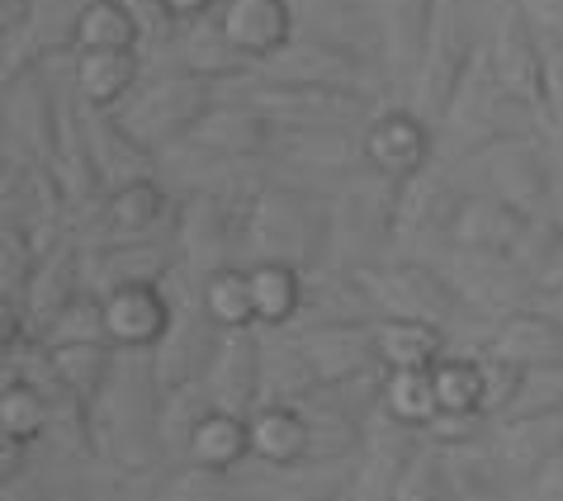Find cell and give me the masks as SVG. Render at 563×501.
Returning a JSON list of instances; mask_svg holds the SVG:
<instances>
[{
  "instance_id": "1",
  "label": "cell",
  "mask_w": 563,
  "mask_h": 501,
  "mask_svg": "<svg viewBox=\"0 0 563 501\" xmlns=\"http://www.w3.org/2000/svg\"><path fill=\"white\" fill-rule=\"evenodd\" d=\"M162 383L152 374V350H119L114 374L96 393V454L129 474H147L162 459Z\"/></svg>"
},
{
  "instance_id": "2",
  "label": "cell",
  "mask_w": 563,
  "mask_h": 501,
  "mask_svg": "<svg viewBox=\"0 0 563 501\" xmlns=\"http://www.w3.org/2000/svg\"><path fill=\"white\" fill-rule=\"evenodd\" d=\"M540 119H544V109L497 81L488 48H478L455 104L445 109V119L435 123V129L445 133L450 156H455V162H468V156H483L488 147L507 143V137H536Z\"/></svg>"
},
{
  "instance_id": "3",
  "label": "cell",
  "mask_w": 563,
  "mask_h": 501,
  "mask_svg": "<svg viewBox=\"0 0 563 501\" xmlns=\"http://www.w3.org/2000/svg\"><path fill=\"white\" fill-rule=\"evenodd\" d=\"M285 260L294 270L332 260V209L289 185H261L246 209V265Z\"/></svg>"
},
{
  "instance_id": "4",
  "label": "cell",
  "mask_w": 563,
  "mask_h": 501,
  "mask_svg": "<svg viewBox=\"0 0 563 501\" xmlns=\"http://www.w3.org/2000/svg\"><path fill=\"white\" fill-rule=\"evenodd\" d=\"M213 104H218V81L180 67V71L156 76L152 86L137 81V90L114 109V114L143 147L166 152V147L185 143V137L205 123V114Z\"/></svg>"
},
{
  "instance_id": "5",
  "label": "cell",
  "mask_w": 563,
  "mask_h": 501,
  "mask_svg": "<svg viewBox=\"0 0 563 501\" xmlns=\"http://www.w3.org/2000/svg\"><path fill=\"white\" fill-rule=\"evenodd\" d=\"M252 194L238 190H199L180 203L176 218V256L185 275L205 279L223 265H246V209Z\"/></svg>"
},
{
  "instance_id": "6",
  "label": "cell",
  "mask_w": 563,
  "mask_h": 501,
  "mask_svg": "<svg viewBox=\"0 0 563 501\" xmlns=\"http://www.w3.org/2000/svg\"><path fill=\"white\" fill-rule=\"evenodd\" d=\"M360 275H365V285L374 293L379 318H421V322H435L450 332V326L474 312L464 303V293L455 289V279L445 275V265L374 260V265H360Z\"/></svg>"
},
{
  "instance_id": "7",
  "label": "cell",
  "mask_w": 563,
  "mask_h": 501,
  "mask_svg": "<svg viewBox=\"0 0 563 501\" xmlns=\"http://www.w3.org/2000/svg\"><path fill=\"white\" fill-rule=\"evenodd\" d=\"M474 57H478V43H474V29H468L464 0H435L427 53H421V67L408 81L412 86V109L427 123L445 119V109L455 104L464 76H468V67H474Z\"/></svg>"
},
{
  "instance_id": "8",
  "label": "cell",
  "mask_w": 563,
  "mask_h": 501,
  "mask_svg": "<svg viewBox=\"0 0 563 501\" xmlns=\"http://www.w3.org/2000/svg\"><path fill=\"white\" fill-rule=\"evenodd\" d=\"M445 275L455 279V289L464 293V303L488 322H503L511 312L544 308L550 299L540 293V285L526 275V265L511 250H478V246H450Z\"/></svg>"
},
{
  "instance_id": "9",
  "label": "cell",
  "mask_w": 563,
  "mask_h": 501,
  "mask_svg": "<svg viewBox=\"0 0 563 501\" xmlns=\"http://www.w3.org/2000/svg\"><path fill=\"white\" fill-rule=\"evenodd\" d=\"M252 90L238 100L256 104L261 114L275 123H312V129H351V123H369V90L351 86H294V81H271V76H252Z\"/></svg>"
},
{
  "instance_id": "10",
  "label": "cell",
  "mask_w": 563,
  "mask_h": 501,
  "mask_svg": "<svg viewBox=\"0 0 563 501\" xmlns=\"http://www.w3.org/2000/svg\"><path fill=\"white\" fill-rule=\"evenodd\" d=\"M223 326H218L205 303H190V299H176V318H170L166 336L152 346V374L162 383V393H176L185 383H199L209 379L218 350H223Z\"/></svg>"
},
{
  "instance_id": "11",
  "label": "cell",
  "mask_w": 563,
  "mask_h": 501,
  "mask_svg": "<svg viewBox=\"0 0 563 501\" xmlns=\"http://www.w3.org/2000/svg\"><path fill=\"white\" fill-rule=\"evenodd\" d=\"M427 445V426L394 416L384 402H374V412L365 416V441L355 454V497H398V482L408 474L412 454Z\"/></svg>"
},
{
  "instance_id": "12",
  "label": "cell",
  "mask_w": 563,
  "mask_h": 501,
  "mask_svg": "<svg viewBox=\"0 0 563 501\" xmlns=\"http://www.w3.org/2000/svg\"><path fill=\"white\" fill-rule=\"evenodd\" d=\"M488 62L497 81L530 104L544 109V34L530 20L526 0H497L493 14V38H488Z\"/></svg>"
},
{
  "instance_id": "13",
  "label": "cell",
  "mask_w": 563,
  "mask_h": 501,
  "mask_svg": "<svg viewBox=\"0 0 563 501\" xmlns=\"http://www.w3.org/2000/svg\"><path fill=\"white\" fill-rule=\"evenodd\" d=\"M261 76L271 81H294V86H351L369 90V57L355 53V43L341 38H289L275 57L261 62Z\"/></svg>"
},
{
  "instance_id": "14",
  "label": "cell",
  "mask_w": 563,
  "mask_h": 501,
  "mask_svg": "<svg viewBox=\"0 0 563 501\" xmlns=\"http://www.w3.org/2000/svg\"><path fill=\"white\" fill-rule=\"evenodd\" d=\"M365 166L388 180H412L435 162V123L417 109H384L365 123Z\"/></svg>"
},
{
  "instance_id": "15",
  "label": "cell",
  "mask_w": 563,
  "mask_h": 501,
  "mask_svg": "<svg viewBox=\"0 0 563 501\" xmlns=\"http://www.w3.org/2000/svg\"><path fill=\"white\" fill-rule=\"evenodd\" d=\"M488 166V190L503 194L530 218H550L554 199V166L544 162V152L536 147V137H507L478 156Z\"/></svg>"
},
{
  "instance_id": "16",
  "label": "cell",
  "mask_w": 563,
  "mask_h": 501,
  "mask_svg": "<svg viewBox=\"0 0 563 501\" xmlns=\"http://www.w3.org/2000/svg\"><path fill=\"white\" fill-rule=\"evenodd\" d=\"M294 332H299L322 383H351L384 369L379 346H374V322H308Z\"/></svg>"
},
{
  "instance_id": "17",
  "label": "cell",
  "mask_w": 563,
  "mask_h": 501,
  "mask_svg": "<svg viewBox=\"0 0 563 501\" xmlns=\"http://www.w3.org/2000/svg\"><path fill=\"white\" fill-rule=\"evenodd\" d=\"M488 441L497 449L507 482L530 488L536 474L563 449V412H516V416H493Z\"/></svg>"
},
{
  "instance_id": "18",
  "label": "cell",
  "mask_w": 563,
  "mask_h": 501,
  "mask_svg": "<svg viewBox=\"0 0 563 501\" xmlns=\"http://www.w3.org/2000/svg\"><path fill=\"white\" fill-rule=\"evenodd\" d=\"M275 129L279 123L271 114H261L256 104L246 100H218L205 123L185 137V143L205 147L213 156H228V162H265L275 147Z\"/></svg>"
},
{
  "instance_id": "19",
  "label": "cell",
  "mask_w": 563,
  "mask_h": 501,
  "mask_svg": "<svg viewBox=\"0 0 563 501\" xmlns=\"http://www.w3.org/2000/svg\"><path fill=\"white\" fill-rule=\"evenodd\" d=\"M176 318L166 285H123L104 293V332L119 350H152Z\"/></svg>"
},
{
  "instance_id": "20",
  "label": "cell",
  "mask_w": 563,
  "mask_h": 501,
  "mask_svg": "<svg viewBox=\"0 0 563 501\" xmlns=\"http://www.w3.org/2000/svg\"><path fill=\"white\" fill-rule=\"evenodd\" d=\"M176 260L166 242L143 237V242H100L86 250V289L109 293L123 285H166L176 275Z\"/></svg>"
},
{
  "instance_id": "21",
  "label": "cell",
  "mask_w": 563,
  "mask_h": 501,
  "mask_svg": "<svg viewBox=\"0 0 563 501\" xmlns=\"http://www.w3.org/2000/svg\"><path fill=\"white\" fill-rule=\"evenodd\" d=\"M468 190H460L455 176L431 162L421 176L402 180V194H398V232H412V237H441L450 246V227L464 209Z\"/></svg>"
},
{
  "instance_id": "22",
  "label": "cell",
  "mask_w": 563,
  "mask_h": 501,
  "mask_svg": "<svg viewBox=\"0 0 563 501\" xmlns=\"http://www.w3.org/2000/svg\"><path fill=\"white\" fill-rule=\"evenodd\" d=\"M81 289H86V246L81 242H53L38 256V270L24 289V312H29V326H34L38 341L48 336L57 312L67 308Z\"/></svg>"
},
{
  "instance_id": "23",
  "label": "cell",
  "mask_w": 563,
  "mask_h": 501,
  "mask_svg": "<svg viewBox=\"0 0 563 501\" xmlns=\"http://www.w3.org/2000/svg\"><path fill=\"white\" fill-rule=\"evenodd\" d=\"M180 209L170 203V194L162 190L156 176H137V180H123L114 185L104 199H100V242H143L152 237L166 218H176Z\"/></svg>"
},
{
  "instance_id": "24",
  "label": "cell",
  "mask_w": 563,
  "mask_h": 501,
  "mask_svg": "<svg viewBox=\"0 0 563 501\" xmlns=\"http://www.w3.org/2000/svg\"><path fill=\"white\" fill-rule=\"evenodd\" d=\"M5 119L24 137L34 162H53L62 143V100L43 86L38 67H24L20 76H5Z\"/></svg>"
},
{
  "instance_id": "25",
  "label": "cell",
  "mask_w": 563,
  "mask_h": 501,
  "mask_svg": "<svg viewBox=\"0 0 563 501\" xmlns=\"http://www.w3.org/2000/svg\"><path fill=\"white\" fill-rule=\"evenodd\" d=\"M218 24L252 62L275 57L294 38V29H299L294 0H223L218 5Z\"/></svg>"
},
{
  "instance_id": "26",
  "label": "cell",
  "mask_w": 563,
  "mask_h": 501,
  "mask_svg": "<svg viewBox=\"0 0 563 501\" xmlns=\"http://www.w3.org/2000/svg\"><path fill=\"white\" fill-rule=\"evenodd\" d=\"M322 388L299 332L265 326L261 332V402H308Z\"/></svg>"
},
{
  "instance_id": "27",
  "label": "cell",
  "mask_w": 563,
  "mask_h": 501,
  "mask_svg": "<svg viewBox=\"0 0 563 501\" xmlns=\"http://www.w3.org/2000/svg\"><path fill=\"white\" fill-rule=\"evenodd\" d=\"M170 38H176L180 67L209 76V81H218V86H223V81H246L252 67H256V62L223 34V24H218V10L213 14H199V20L176 24V34H170Z\"/></svg>"
},
{
  "instance_id": "28",
  "label": "cell",
  "mask_w": 563,
  "mask_h": 501,
  "mask_svg": "<svg viewBox=\"0 0 563 501\" xmlns=\"http://www.w3.org/2000/svg\"><path fill=\"white\" fill-rule=\"evenodd\" d=\"M246 416H252V459L271 468H303L312 449V421L299 402H256Z\"/></svg>"
},
{
  "instance_id": "29",
  "label": "cell",
  "mask_w": 563,
  "mask_h": 501,
  "mask_svg": "<svg viewBox=\"0 0 563 501\" xmlns=\"http://www.w3.org/2000/svg\"><path fill=\"white\" fill-rule=\"evenodd\" d=\"M205 383L218 398V407L252 412L261 402V332L256 326H238V332L223 336V350H218Z\"/></svg>"
},
{
  "instance_id": "30",
  "label": "cell",
  "mask_w": 563,
  "mask_h": 501,
  "mask_svg": "<svg viewBox=\"0 0 563 501\" xmlns=\"http://www.w3.org/2000/svg\"><path fill=\"white\" fill-rule=\"evenodd\" d=\"M483 350L507 355L516 365H563V312H544V308L511 312V318L493 322Z\"/></svg>"
},
{
  "instance_id": "31",
  "label": "cell",
  "mask_w": 563,
  "mask_h": 501,
  "mask_svg": "<svg viewBox=\"0 0 563 501\" xmlns=\"http://www.w3.org/2000/svg\"><path fill=\"white\" fill-rule=\"evenodd\" d=\"M76 100L90 109H119L143 81V57L137 48H100V53H76L71 62Z\"/></svg>"
},
{
  "instance_id": "32",
  "label": "cell",
  "mask_w": 563,
  "mask_h": 501,
  "mask_svg": "<svg viewBox=\"0 0 563 501\" xmlns=\"http://www.w3.org/2000/svg\"><path fill=\"white\" fill-rule=\"evenodd\" d=\"M265 162H289L312 170H336L365 162V137H351V129H312V123H279L275 147Z\"/></svg>"
},
{
  "instance_id": "33",
  "label": "cell",
  "mask_w": 563,
  "mask_h": 501,
  "mask_svg": "<svg viewBox=\"0 0 563 501\" xmlns=\"http://www.w3.org/2000/svg\"><path fill=\"white\" fill-rule=\"evenodd\" d=\"M530 227V213H521L503 194H468L450 227V246H478V250H511Z\"/></svg>"
},
{
  "instance_id": "34",
  "label": "cell",
  "mask_w": 563,
  "mask_h": 501,
  "mask_svg": "<svg viewBox=\"0 0 563 501\" xmlns=\"http://www.w3.org/2000/svg\"><path fill=\"white\" fill-rule=\"evenodd\" d=\"M374 346L384 369H431L450 350V332L421 318H374Z\"/></svg>"
},
{
  "instance_id": "35",
  "label": "cell",
  "mask_w": 563,
  "mask_h": 501,
  "mask_svg": "<svg viewBox=\"0 0 563 501\" xmlns=\"http://www.w3.org/2000/svg\"><path fill=\"white\" fill-rule=\"evenodd\" d=\"M185 459L190 464H205V468H238L252 459V416L246 412H232V407H213L205 412V421L190 431L185 441Z\"/></svg>"
},
{
  "instance_id": "36",
  "label": "cell",
  "mask_w": 563,
  "mask_h": 501,
  "mask_svg": "<svg viewBox=\"0 0 563 501\" xmlns=\"http://www.w3.org/2000/svg\"><path fill=\"white\" fill-rule=\"evenodd\" d=\"M431 20H435V0H388L384 14H379L384 57H388V67L402 71L408 81L421 67V53H427Z\"/></svg>"
},
{
  "instance_id": "37",
  "label": "cell",
  "mask_w": 563,
  "mask_h": 501,
  "mask_svg": "<svg viewBox=\"0 0 563 501\" xmlns=\"http://www.w3.org/2000/svg\"><path fill=\"white\" fill-rule=\"evenodd\" d=\"M71 53H100V48H137L143 24L123 0H86L67 29Z\"/></svg>"
},
{
  "instance_id": "38",
  "label": "cell",
  "mask_w": 563,
  "mask_h": 501,
  "mask_svg": "<svg viewBox=\"0 0 563 501\" xmlns=\"http://www.w3.org/2000/svg\"><path fill=\"white\" fill-rule=\"evenodd\" d=\"M252 270V293H256V322L261 326H294L303 312V270L285 260H256Z\"/></svg>"
},
{
  "instance_id": "39",
  "label": "cell",
  "mask_w": 563,
  "mask_h": 501,
  "mask_svg": "<svg viewBox=\"0 0 563 501\" xmlns=\"http://www.w3.org/2000/svg\"><path fill=\"white\" fill-rule=\"evenodd\" d=\"M43 346H48V341H43ZM48 359H53V374L62 383L96 402V393L109 383V374H114L119 346L114 341H62V346H48Z\"/></svg>"
},
{
  "instance_id": "40",
  "label": "cell",
  "mask_w": 563,
  "mask_h": 501,
  "mask_svg": "<svg viewBox=\"0 0 563 501\" xmlns=\"http://www.w3.org/2000/svg\"><path fill=\"white\" fill-rule=\"evenodd\" d=\"M199 303H205L209 318L223 326V332H238V326H261L256 322V293H252V270L246 265H223L199 279Z\"/></svg>"
},
{
  "instance_id": "41",
  "label": "cell",
  "mask_w": 563,
  "mask_h": 501,
  "mask_svg": "<svg viewBox=\"0 0 563 501\" xmlns=\"http://www.w3.org/2000/svg\"><path fill=\"white\" fill-rule=\"evenodd\" d=\"M511 256L526 265V275L540 285L544 299H563V223L530 218V227L511 246Z\"/></svg>"
},
{
  "instance_id": "42",
  "label": "cell",
  "mask_w": 563,
  "mask_h": 501,
  "mask_svg": "<svg viewBox=\"0 0 563 501\" xmlns=\"http://www.w3.org/2000/svg\"><path fill=\"white\" fill-rule=\"evenodd\" d=\"M445 459H450L455 497H497V492L511 488L488 435H483V441H468V445H445Z\"/></svg>"
},
{
  "instance_id": "43",
  "label": "cell",
  "mask_w": 563,
  "mask_h": 501,
  "mask_svg": "<svg viewBox=\"0 0 563 501\" xmlns=\"http://www.w3.org/2000/svg\"><path fill=\"white\" fill-rule=\"evenodd\" d=\"M0 435H20V441H43L48 435V393L34 379H14L5 374V393H0Z\"/></svg>"
},
{
  "instance_id": "44",
  "label": "cell",
  "mask_w": 563,
  "mask_h": 501,
  "mask_svg": "<svg viewBox=\"0 0 563 501\" xmlns=\"http://www.w3.org/2000/svg\"><path fill=\"white\" fill-rule=\"evenodd\" d=\"M435 402L450 412H483V359L464 350H445L431 365Z\"/></svg>"
},
{
  "instance_id": "45",
  "label": "cell",
  "mask_w": 563,
  "mask_h": 501,
  "mask_svg": "<svg viewBox=\"0 0 563 501\" xmlns=\"http://www.w3.org/2000/svg\"><path fill=\"white\" fill-rule=\"evenodd\" d=\"M379 402H384L394 416L412 421V426H427V421L441 412V402H435V379H431V369H384Z\"/></svg>"
},
{
  "instance_id": "46",
  "label": "cell",
  "mask_w": 563,
  "mask_h": 501,
  "mask_svg": "<svg viewBox=\"0 0 563 501\" xmlns=\"http://www.w3.org/2000/svg\"><path fill=\"white\" fill-rule=\"evenodd\" d=\"M213 407H218V398L209 393L205 379L185 383V388H176V393H166V402H162V441H166V449H180L185 454L190 431L205 421V412H213Z\"/></svg>"
},
{
  "instance_id": "47",
  "label": "cell",
  "mask_w": 563,
  "mask_h": 501,
  "mask_svg": "<svg viewBox=\"0 0 563 501\" xmlns=\"http://www.w3.org/2000/svg\"><path fill=\"white\" fill-rule=\"evenodd\" d=\"M427 497H455L445 445H435L431 435H427V445L412 454L408 474H402V482H398V501H427Z\"/></svg>"
},
{
  "instance_id": "48",
  "label": "cell",
  "mask_w": 563,
  "mask_h": 501,
  "mask_svg": "<svg viewBox=\"0 0 563 501\" xmlns=\"http://www.w3.org/2000/svg\"><path fill=\"white\" fill-rule=\"evenodd\" d=\"M48 346H62V341H109L104 332V293L81 289L76 299L57 312V322L48 326Z\"/></svg>"
},
{
  "instance_id": "49",
  "label": "cell",
  "mask_w": 563,
  "mask_h": 501,
  "mask_svg": "<svg viewBox=\"0 0 563 501\" xmlns=\"http://www.w3.org/2000/svg\"><path fill=\"white\" fill-rule=\"evenodd\" d=\"M516 412H563V365H521V388L503 416Z\"/></svg>"
},
{
  "instance_id": "50",
  "label": "cell",
  "mask_w": 563,
  "mask_h": 501,
  "mask_svg": "<svg viewBox=\"0 0 563 501\" xmlns=\"http://www.w3.org/2000/svg\"><path fill=\"white\" fill-rule=\"evenodd\" d=\"M478 359H483V412L503 416L516 398V388H521V365L507 355H493V350H483Z\"/></svg>"
},
{
  "instance_id": "51",
  "label": "cell",
  "mask_w": 563,
  "mask_h": 501,
  "mask_svg": "<svg viewBox=\"0 0 563 501\" xmlns=\"http://www.w3.org/2000/svg\"><path fill=\"white\" fill-rule=\"evenodd\" d=\"M488 431H493L488 412H450V407H441V412L427 421V435L435 445H468V441H483Z\"/></svg>"
},
{
  "instance_id": "52",
  "label": "cell",
  "mask_w": 563,
  "mask_h": 501,
  "mask_svg": "<svg viewBox=\"0 0 563 501\" xmlns=\"http://www.w3.org/2000/svg\"><path fill=\"white\" fill-rule=\"evenodd\" d=\"M228 488H232V474H228V468H205V464H190V459H185L180 474L166 482V497H223Z\"/></svg>"
},
{
  "instance_id": "53",
  "label": "cell",
  "mask_w": 563,
  "mask_h": 501,
  "mask_svg": "<svg viewBox=\"0 0 563 501\" xmlns=\"http://www.w3.org/2000/svg\"><path fill=\"white\" fill-rule=\"evenodd\" d=\"M544 119L554 123L563 143V38L544 34Z\"/></svg>"
},
{
  "instance_id": "54",
  "label": "cell",
  "mask_w": 563,
  "mask_h": 501,
  "mask_svg": "<svg viewBox=\"0 0 563 501\" xmlns=\"http://www.w3.org/2000/svg\"><path fill=\"white\" fill-rule=\"evenodd\" d=\"M133 14H137V24H143V38H166V34H176V20L166 14L162 0H123Z\"/></svg>"
},
{
  "instance_id": "55",
  "label": "cell",
  "mask_w": 563,
  "mask_h": 501,
  "mask_svg": "<svg viewBox=\"0 0 563 501\" xmlns=\"http://www.w3.org/2000/svg\"><path fill=\"white\" fill-rule=\"evenodd\" d=\"M526 492H530V497H540V501H563V449L554 454L550 464L540 468V474H536V482H530Z\"/></svg>"
},
{
  "instance_id": "56",
  "label": "cell",
  "mask_w": 563,
  "mask_h": 501,
  "mask_svg": "<svg viewBox=\"0 0 563 501\" xmlns=\"http://www.w3.org/2000/svg\"><path fill=\"white\" fill-rule=\"evenodd\" d=\"M530 20L540 24V34H559L563 38V0H526Z\"/></svg>"
},
{
  "instance_id": "57",
  "label": "cell",
  "mask_w": 563,
  "mask_h": 501,
  "mask_svg": "<svg viewBox=\"0 0 563 501\" xmlns=\"http://www.w3.org/2000/svg\"><path fill=\"white\" fill-rule=\"evenodd\" d=\"M29 14H34V0H0V34L14 38V29L29 24Z\"/></svg>"
},
{
  "instance_id": "58",
  "label": "cell",
  "mask_w": 563,
  "mask_h": 501,
  "mask_svg": "<svg viewBox=\"0 0 563 501\" xmlns=\"http://www.w3.org/2000/svg\"><path fill=\"white\" fill-rule=\"evenodd\" d=\"M162 5H166L170 20L185 24V20H199V14H213L223 0H162Z\"/></svg>"
},
{
  "instance_id": "59",
  "label": "cell",
  "mask_w": 563,
  "mask_h": 501,
  "mask_svg": "<svg viewBox=\"0 0 563 501\" xmlns=\"http://www.w3.org/2000/svg\"><path fill=\"white\" fill-rule=\"evenodd\" d=\"M559 303H563V299H559Z\"/></svg>"
}]
</instances>
